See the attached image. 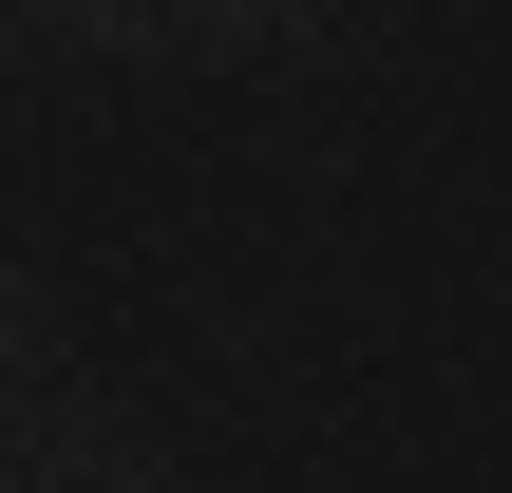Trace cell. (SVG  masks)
Segmentation results:
<instances>
[]
</instances>
